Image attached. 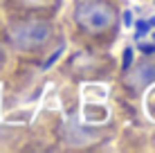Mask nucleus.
<instances>
[{"instance_id": "5", "label": "nucleus", "mask_w": 155, "mask_h": 153, "mask_svg": "<svg viewBox=\"0 0 155 153\" xmlns=\"http://www.w3.org/2000/svg\"><path fill=\"white\" fill-rule=\"evenodd\" d=\"M130 59H133V50L128 47L126 54H124V70H128V65H130Z\"/></svg>"}, {"instance_id": "4", "label": "nucleus", "mask_w": 155, "mask_h": 153, "mask_svg": "<svg viewBox=\"0 0 155 153\" xmlns=\"http://www.w3.org/2000/svg\"><path fill=\"white\" fill-rule=\"evenodd\" d=\"M16 9H23V12L29 14H41L47 16L54 9H58V0H9Z\"/></svg>"}, {"instance_id": "6", "label": "nucleus", "mask_w": 155, "mask_h": 153, "mask_svg": "<svg viewBox=\"0 0 155 153\" xmlns=\"http://www.w3.org/2000/svg\"><path fill=\"white\" fill-rule=\"evenodd\" d=\"M148 106H151V108H155V92L151 95V99H148Z\"/></svg>"}, {"instance_id": "8", "label": "nucleus", "mask_w": 155, "mask_h": 153, "mask_svg": "<svg viewBox=\"0 0 155 153\" xmlns=\"http://www.w3.org/2000/svg\"><path fill=\"white\" fill-rule=\"evenodd\" d=\"M148 25H151V27H153V25H155V18H151V20H148Z\"/></svg>"}, {"instance_id": "7", "label": "nucleus", "mask_w": 155, "mask_h": 153, "mask_svg": "<svg viewBox=\"0 0 155 153\" xmlns=\"http://www.w3.org/2000/svg\"><path fill=\"white\" fill-rule=\"evenodd\" d=\"M5 63V54H2V50H0V65Z\"/></svg>"}, {"instance_id": "3", "label": "nucleus", "mask_w": 155, "mask_h": 153, "mask_svg": "<svg viewBox=\"0 0 155 153\" xmlns=\"http://www.w3.org/2000/svg\"><path fill=\"white\" fill-rule=\"evenodd\" d=\"M153 81H155V61L144 63V65H140L137 70H133L126 77V86L130 88V92H140L142 88H146Z\"/></svg>"}, {"instance_id": "2", "label": "nucleus", "mask_w": 155, "mask_h": 153, "mask_svg": "<svg viewBox=\"0 0 155 153\" xmlns=\"http://www.w3.org/2000/svg\"><path fill=\"white\" fill-rule=\"evenodd\" d=\"M52 38V25L41 18H25L9 29V41L20 52H36Z\"/></svg>"}, {"instance_id": "1", "label": "nucleus", "mask_w": 155, "mask_h": 153, "mask_svg": "<svg viewBox=\"0 0 155 153\" xmlns=\"http://www.w3.org/2000/svg\"><path fill=\"white\" fill-rule=\"evenodd\" d=\"M74 23L85 34L99 36L106 32H115L117 12L113 5L104 2V0H81L74 9Z\"/></svg>"}]
</instances>
